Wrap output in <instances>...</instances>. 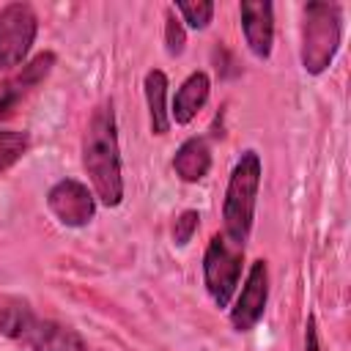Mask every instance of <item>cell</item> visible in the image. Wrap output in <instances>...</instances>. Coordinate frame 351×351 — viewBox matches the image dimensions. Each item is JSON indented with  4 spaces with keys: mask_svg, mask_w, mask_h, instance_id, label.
<instances>
[{
    "mask_svg": "<svg viewBox=\"0 0 351 351\" xmlns=\"http://www.w3.org/2000/svg\"><path fill=\"white\" fill-rule=\"evenodd\" d=\"M25 343L30 346V351H88L77 329L58 321H41V318H36Z\"/></svg>",
    "mask_w": 351,
    "mask_h": 351,
    "instance_id": "11",
    "label": "cell"
},
{
    "mask_svg": "<svg viewBox=\"0 0 351 351\" xmlns=\"http://www.w3.org/2000/svg\"><path fill=\"white\" fill-rule=\"evenodd\" d=\"M304 351H321V343H318V326H315V315L307 318V326H304Z\"/></svg>",
    "mask_w": 351,
    "mask_h": 351,
    "instance_id": "19",
    "label": "cell"
},
{
    "mask_svg": "<svg viewBox=\"0 0 351 351\" xmlns=\"http://www.w3.org/2000/svg\"><path fill=\"white\" fill-rule=\"evenodd\" d=\"M261 176H263L261 156L255 151H244L228 178V189L222 200V225H225V236L239 247H244L252 230Z\"/></svg>",
    "mask_w": 351,
    "mask_h": 351,
    "instance_id": "2",
    "label": "cell"
},
{
    "mask_svg": "<svg viewBox=\"0 0 351 351\" xmlns=\"http://www.w3.org/2000/svg\"><path fill=\"white\" fill-rule=\"evenodd\" d=\"M55 66V52H38L36 58H30L19 74L8 77V80H0V121L11 118L16 104L41 82L47 80V74L52 71Z\"/></svg>",
    "mask_w": 351,
    "mask_h": 351,
    "instance_id": "8",
    "label": "cell"
},
{
    "mask_svg": "<svg viewBox=\"0 0 351 351\" xmlns=\"http://www.w3.org/2000/svg\"><path fill=\"white\" fill-rule=\"evenodd\" d=\"M184 47H186L184 22L176 16V11H173V5H170V8L165 11V49H167V55L178 58V55L184 52Z\"/></svg>",
    "mask_w": 351,
    "mask_h": 351,
    "instance_id": "17",
    "label": "cell"
},
{
    "mask_svg": "<svg viewBox=\"0 0 351 351\" xmlns=\"http://www.w3.org/2000/svg\"><path fill=\"white\" fill-rule=\"evenodd\" d=\"M173 11H178L181 22H186L192 30H203V27H208V22L214 16V3H208V0H197V3L176 0Z\"/></svg>",
    "mask_w": 351,
    "mask_h": 351,
    "instance_id": "16",
    "label": "cell"
},
{
    "mask_svg": "<svg viewBox=\"0 0 351 351\" xmlns=\"http://www.w3.org/2000/svg\"><path fill=\"white\" fill-rule=\"evenodd\" d=\"M82 167L90 178L96 200L115 208L123 200V173H121V145L112 99L96 104L82 134Z\"/></svg>",
    "mask_w": 351,
    "mask_h": 351,
    "instance_id": "1",
    "label": "cell"
},
{
    "mask_svg": "<svg viewBox=\"0 0 351 351\" xmlns=\"http://www.w3.org/2000/svg\"><path fill=\"white\" fill-rule=\"evenodd\" d=\"M302 66L307 74H324L343 38V8L337 3H304L302 8Z\"/></svg>",
    "mask_w": 351,
    "mask_h": 351,
    "instance_id": "3",
    "label": "cell"
},
{
    "mask_svg": "<svg viewBox=\"0 0 351 351\" xmlns=\"http://www.w3.org/2000/svg\"><path fill=\"white\" fill-rule=\"evenodd\" d=\"M208 93H211V80L206 71H192L181 88L176 90L173 96V104H170V123H178V126H186L200 110L203 104L208 101Z\"/></svg>",
    "mask_w": 351,
    "mask_h": 351,
    "instance_id": "10",
    "label": "cell"
},
{
    "mask_svg": "<svg viewBox=\"0 0 351 351\" xmlns=\"http://www.w3.org/2000/svg\"><path fill=\"white\" fill-rule=\"evenodd\" d=\"M145 90V104H148V118H151V132L154 134H167L170 132V110H167V74L162 69H151L143 82Z\"/></svg>",
    "mask_w": 351,
    "mask_h": 351,
    "instance_id": "13",
    "label": "cell"
},
{
    "mask_svg": "<svg viewBox=\"0 0 351 351\" xmlns=\"http://www.w3.org/2000/svg\"><path fill=\"white\" fill-rule=\"evenodd\" d=\"M173 170L181 181L186 184H197L208 176L211 170V148L206 143V137H186L173 156Z\"/></svg>",
    "mask_w": 351,
    "mask_h": 351,
    "instance_id": "12",
    "label": "cell"
},
{
    "mask_svg": "<svg viewBox=\"0 0 351 351\" xmlns=\"http://www.w3.org/2000/svg\"><path fill=\"white\" fill-rule=\"evenodd\" d=\"M266 302H269V266L263 258L252 261L241 293L236 296V304L230 307V326L236 332H250L255 329V324L263 318L266 313Z\"/></svg>",
    "mask_w": 351,
    "mask_h": 351,
    "instance_id": "7",
    "label": "cell"
},
{
    "mask_svg": "<svg viewBox=\"0 0 351 351\" xmlns=\"http://www.w3.org/2000/svg\"><path fill=\"white\" fill-rule=\"evenodd\" d=\"M241 30L250 52L258 60H266L271 55L274 44V8L269 0H241L239 3Z\"/></svg>",
    "mask_w": 351,
    "mask_h": 351,
    "instance_id": "9",
    "label": "cell"
},
{
    "mask_svg": "<svg viewBox=\"0 0 351 351\" xmlns=\"http://www.w3.org/2000/svg\"><path fill=\"white\" fill-rule=\"evenodd\" d=\"M36 33L38 16L27 3H8L0 8V71L25 66Z\"/></svg>",
    "mask_w": 351,
    "mask_h": 351,
    "instance_id": "5",
    "label": "cell"
},
{
    "mask_svg": "<svg viewBox=\"0 0 351 351\" xmlns=\"http://www.w3.org/2000/svg\"><path fill=\"white\" fill-rule=\"evenodd\" d=\"M197 225H200V214L195 208H186L176 217L173 222V244L176 247H186L192 241V236L197 233Z\"/></svg>",
    "mask_w": 351,
    "mask_h": 351,
    "instance_id": "18",
    "label": "cell"
},
{
    "mask_svg": "<svg viewBox=\"0 0 351 351\" xmlns=\"http://www.w3.org/2000/svg\"><path fill=\"white\" fill-rule=\"evenodd\" d=\"M30 151V134L16 129H0V173L11 170Z\"/></svg>",
    "mask_w": 351,
    "mask_h": 351,
    "instance_id": "15",
    "label": "cell"
},
{
    "mask_svg": "<svg viewBox=\"0 0 351 351\" xmlns=\"http://www.w3.org/2000/svg\"><path fill=\"white\" fill-rule=\"evenodd\" d=\"M241 263H244V247L233 244L225 233L211 236L203 255V282L217 307L230 304L236 285L241 280Z\"/></svg>",
    "mask_w": 351,
    "mask_h": 351,
    "instance_id": "4",
    "label": "cell"
},
{
    "mask_svg": "<svg viewBox=\"0 0 351 351\" xmlns=\"http://www.w3.org/2000/svg\"><path fill=\"white\" fill-rule=\"evenodd\" d=\"M47 206L66 228H85L96 217V195L77 178H60L47 192Z\"/></svg>",
    "mask_w": 351,
    "mask_h": 351,
    "instance_id": "6",
    "label": "cell"
},
{
    "mask_svg": "<svg viewBox=\"0 0 351 351\" xmlns=\"http://www.w3.org/2000/svg\"><path fill=\"white\" fill-rule=\"evenodd\" d=\"M33 324H36V315H33L27 302H22V299H3L0 302V335L3 337L25 343Z\"/></svg>",
    "mask_w": 351,
    "mask_h": 351,
    "instance_id": "14",
    "label": "cell"
}]
</instances>
